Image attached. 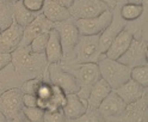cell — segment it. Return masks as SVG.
I'll return each mask as SVG.
<instances>
[{
    "mask_svg": "<svg viewBox=\"0 0 148 122\" xmlns=\"http://www.w3.org/2000/svg\"><path fill=\"white\" fill-rule=\"evenodd\" d=\"M13 66L17 76L31 79L36 77H42V74L47 71L48 62L44 54H35L30 50L29 47H18L11 53Z\"/></svg>",
    "mask_w": 148,
    "mask_h": 122,
    "instance_id": "obj_1",
    "label": "cell"
},
{
    "mask_svg": "<svg viewBox=\"0 0 148 122\" xmlns=\"http://www.w3.org/2000/svg\"><path fill=\"white\" fill-rule=\"evenodd\" d=\"M99 49V35L81 36L72 53L66 58V63L62 65H81L87 62H96L103 58ZM64 60V59H63Z\"/></svg>",
    "mask_w": 148,
    "mask_h": 122,
    "instance_id": "obj_2",
    "label": "cell"
},
{
    "mask_svg": "<svg viewBox=\"0 0 148 122\" xmlns=\"http://www.w3.org/2000/svg\"><path fill=\"white\" fill-rule=\"evenodd\" d=\"M62 66L67 71H69L75 78L79 86V91L77 95L87 101L92 86L95 85L98 79H100L98 65L96 62H87L81 65H62Z\"/></svg>",
    "mask_w": 148,
    "mask_h": 122,
    "instance_id": "obj_3",
    "label": "cell"
},
{
    "mask_svg": "<svg viewBox=\"0 0 148 122\" xmlns=\"http://www.w3.org/2000/svg\"><path fill=\"white\" fill-rule=\"evenodd\" d=\"M100 78L104 79L112 90L122 86L125 81L130 79L132 68L121 63L118 60L109 59L104 55L97 61Z\"/></svg>",
    "mask_w": 148,
    "mask_h": 122,
    "instance_id": "obj_4",
    "label": "cell"
},
{
    "mask_svg": "<svg viewBox=\"0 0 148 122\" xmlns=\"http://www.w3.org/2000/svg\"><path fill=\"white\" fill-rule=\"evenodd\" d=\"M47 73L49 77V81L53 85L58 86L64 95L69 93H78L79 86L74 76L64 68L61 62L59 63H48Z\"/></svg>",
    "mask_w": 148,
    "mask_h": 122,
    "instance_id": "obj_5",
    "label": "cell"
},
{
    "mask_svg": "<svg viewBox=\"0 0 148 122\" xmlns=\"http://www.w3.org/2000/svg\"><path fill=\"white\" fill-rule=\"evenodd\" d=\"M23 92L21 88H12L0 95V111L7 121H12L23 116Z\"/></svg>",
    "mask_w": 148,
    "mask_h": 122,
    "instance_id": "obj_6",
    "label": "cell"
},
{
    "mask_svg": "<svg viewBox=\"0 0 148 122\" xmlns=\"http://www.w3.org/2000/svg\"><path fill=\"white\" fill-rule=\"evenodd\" d=\"M106 10H111L110 6L100 0H74L68 12L71 18L75 21L97 17Z\"/></svg>",
    "mask_w": 148,
    "mask_h": 122,
    "instance_id": "obj_7",
    "label": "cell"
},
{
    "mask_svg": "<svg viewBox=\"0 0 148 122\" xmlns=\"http://www.w3.org/2000/svg\"><path fill=\"white\" fill-rule=\"evenodd\" d=\"M55 29L59 32V37H60V42H61V47H62V52H63V59H66L67 56L72 53V50L74 49V47L79 41V30L75 26L73 18H68V19L60 22V23H55ZM62 59V60H63Z\"/></svg>",
    "mask_w": 148,
    "mask_h": 122,
    "instance_id": "obj_8",
    "label": "cell"
},
{
    "mask_svg": "<svg viewBox=\"0 0 148 122\" xmlns=\"http://www.w3.org/2000/svg\"><path fill=\"white\" fill-rule=\"evenodd\" d=\"M125 107L127 104L112 90L103 99L97 109L106 122H119L122 115L124 114Z\"/></svg>",
    "mask_w": 148,
    "mask_h": 122,
    "instance_id": "obj_9",
    "label": "cell"
},
{
    "mask_svg": "<svg viewBox=\"0 0 148 122\" xmlns=\"http://www.w3.org/2000/svg\"><path fill=\"white\" fill-rule=\"evenodd\" d=\"M112 19V10H106L101 14L93 18H84V19H75V26L78 28L81 36H93L99 35L105 28L110 24Z\"/></svg>",
    "mask_w": 148,
    "mask_h": 122,
    "instance_id": "obj_10",
    "label": "cell"
},
{
    "mask_svg": "<svg viewBox=\"0 0 148 122\" xmlns=\"http://www.w3.org/2000/svg\"><path fill=\"white\" fill-rule=\"evenodd\" d=\"M127 23L128 22H125L123 18L119 16L118 5L116 4V6L112 8V19H111L110 24L99 34V49H100L101 54H105V52L108 50L111 42L124 29Z\"/></svg>",
    "mask_w": 148,
    "mask_h": 122,
    "instance_id": "obj_11",
    "label": "cell"
},
{
    "mask_svg": "<svg viewBox=\"0 0 148 122\" xmlns=\"http://www.w3.org/2000/svg\"><path fill=\"white\" fill-rule=\"evenodd\" d=\"M147 49H146V41L141 39H133L128 49L119 56L118 61L125 65L128 67H136L147 65Z\"/></svg>",
    "mask_w": 148,
    "mask_h": 122,
    "instance_id": "obj_12",
    "label": "cell"
},
{
    "mask_svg": "<svg viewBox=\"0 0 148 122\" xmlns=\"http://www.w3.org/2000/svg\"><path fill=\"white\" fill-rule=\"evenodd\" d=\"M23 29L16 21L8 25V28L1 30L0 32V53H12L21 44Z\"/></svg>",
    "mask_w": 148,
    "mask_h": 122,
    "instance_id": "obj_13",
    "label": "cell"
},
{
    "mask_svg": "<svg viewBox=\"0 0 148 122\" xmlns=\"http://www.w3.org/2000/svg\"><path fill=\"white\" fill-rule=\"evenodd\" d=\"M54 26H55V23H51L42 13H38L31 23L24 26L19 47H27L37 35H40L42 32H47L50 29H53Z\"/></svg>",
    "mask_w": 148,
    "mask_h": 122,
    "instance_id": "obj_14",
    "label": "cell"
},
{
    "mask_svg": "<svg viewBox=\"0 0 148 122\" xmlns=\"http://www.w3.org/2000/svg\"><path fill=\"white\" fill-rule=\"evenodd\" d=\"M119 122H147V93L137 101L127 104Z\"/></svg>",
    "mask_w": 148,
    "mask_h": 122,
    "instance_id": "obj_15",
    "label": "cell"
},
{
    "mask_svg": "<svg viewBox=\"0 0 148 122\" xmlns=\"http://www.w3.org/2000/svg\"><path fill=\"white\" fill-rule=\"evenodd\" d=\"M133 39H134L133 32L125 26L124 29L115 37L114 41L111 42L108 50L105 52V56L109 59H112V60H118L119 56H121L128 49V47L130 45Z\"/></svg>",
    "mask_w": 148,
    "mask_h": 122,
    "instance_id": "obj_16",
    "label": "cell"
},
{
    "mask_svg": "<svg viewBox=\"0 0 148 122\" xmlns=\"http://www.w3.org/2000/svg\"><path fill=\"white\" fill-rule=\"evenodd\" d=\"M88 105L86 99L79 97L77 93H69L66 95V102L62 107V111L67 120H74L85 114Z\"/></svg>",
    "mask_w": 148,
    "mask_h": 122,
    "instance_id": "obj_17",
    "label": "cell"
},
{
    "mask_svg": "<svg viewBox=\"0 0 148 122\" xmlns=\"http://www.w3.org/2000/svg\"><path fill=\"white\" fill-rule=\"evenodd\" d=\"M114 91L121 97V99L125 104H130V103L137 101L138 98H141L145 93H147V88H143L133 79H129L122 86L117 88Z\"/></svg>",
    "mask_w": 148,
    "mask_h": 122,
    "instance_id": "obj_18",
    "label": "cell"
},
{
    "mask_svg": "<svg viewBox=\"0 0 148 122\" xmlns=\"http://www.w3.org/2000/svg\"><path fill=\"white\" fill-rule=\"evenodd\" d=\"M44 56L47 59L48 63H59L63 59V52H62L59 32L55 28L49 30V36H48L47 47H45V50H44Z\"/></svg>",
    "mask_w": 148,
    "mask_h": 122,
    "instance_id": "obj_19",
    "label": "cell"
},
{
    "mask_svg": "<svg viewBox=\"0 0 148 122\" xmlns=\"http://www.w3.org/2000/svg\"><path fill=\"white\" fill-rule=\"evenodd\" d=\"M41 13L51 23H60L71 17L68 8L56 4L53 0H44Z\"/></svg>",
    "mask_w": 148,
    "mask_h": 122,
    "instance_id": "obj_20",
    "label": "cell"
},
{
    "mask_svg": "<svg viewBox=\"0 0 148 122\" xmlns=\"http://www.w3.org/2000/svg\"><path fill=\"white\" fill-rule=\"evenodd\" d=\"M111 91H112V89H111V86L104 79H101V78L98 79L95 85L92 86V89L88 93V97H87L88 108L97 109L100 103L103 102V99L109 95Z\"/></svg>",
    "mask_w": 148,
    "mask_h": 122,
    "instance_id": "obj_21",
    "label": "cell"
},
{
    "mask_svg": "<svg viewBox=\"0 0 148 122\" xmlns=\"http://www.w3.org/2000/svg\"><path fill=\"white\" fill-rule=\"evenodd\" d=\"M38 13L31 12L30 10L23 5L22 0H18L16 3H12V16H13V21H16L21 26H26L29 23H31L36 16Z\"/></svg>",
    "mask_w": 148,
    "mask_h": 122,
    "instance_id": "obj_22",
    "label": "cell"
},
{
    "mask_svg": "<svg viewBox=\"0 0 148 122\" xmlns=\"http://www.w3.org/2000/svg\"><path fill=\"white\" fill-rule=\"evenodd\" d=\"M117 5H118L119 16H121L125 22L137 21L145 11L143 5H136V4H129V3H125L123 5H119L117 3Z\"/></svg>",
    "mask_w": 148,
    "mask_h": 122,
    "instance_id": "obj_23",
    "label": "cell"
},
{
    "mask_svg": "<svg viewBox=\"0 0 148 122\" xmlns=\"http://www.w3.org/2000/svg\"><path fill=\"white\" fill-rule=\"evenodd\" d=\"M12 21V3H10L8 0H0V28L1 30L8 28Z\"/></svg>",
    "mask_w": 148,
    "mask_h": 122,
    "instance_id": "obj_24",
    "label": "cell"
},
{
    "mask_svg": "<svg viewBox=\"0 0 148 122\" xmlns=\"http://www.w3.org/2000/svg\"><path fill=\"white\" fill-rule=\"evenodd\" d=\"M130 79L140 84L143 88L148 86V66L142 65V66L133 67L130 71Z\"/></svg>",
    "mask_w": 148,
    "mask_h": 122,
    "instance_id": "obj_25",
    "label": "cell"
},
{
    "mask_svg": "<svg viewBox=\"0 0 148 122\" xmlns=\"http://www.w3.org/2000/svg\"><path fill=\"white\" fill-rule=\"evenodd\" d=\"M48 36H49V31L37 35L27 47H29L30 50L35 54H44L47 42H48Z\"/></svg>",
    "mask_w": 148,
    "mask_h": 122,
    "instance_id": "obj_26",
    "label": "cell"
},
{
    "mask_svg": "<svg viewBox=\"0 0 148 122\" xmlns=\"http://www.w3.org/2000/svg\"><path fill=\"white\" fill-rule=\"evenodd\" d=\"M67 122H106V121L99 114L98 109L87 108L85 114H82L81 116L74 120H67Z\"/></svg>",
    "mask_w": 148,
    "mask_h": 122,
    "instance_id": "obj_27",
    "label": "cell"
},
{
    "mask_svg": "<svg viewBox=\"0 0 148 122\" xmlns=\"http://www.w3.org/2000/svg\"><path fill=\"white\" fill-rule=\"evenodd\" d=\"M23 115L27 122H43L44 110L40 107H31V108H23Z\"/></svg>",
    "mask_w": 148,
    "mask_h": 122,
    "instance_id": "obj_28",
    "label": "cell"
},
{
    "mask_svg": "<svg viewBox=\"0 0 148 122\" xmlns=\"http://www.w3.org/2000/svg\"><path fill=\"white\" fill-rule=\"evenodd\" d=\"M44 78L43 77H36V78H31V79H26L22 83L21 85V90L23 93H30V95H36V91L38 89L40 84L42 83Z\"/></svg>",
    "mask_w": 148,
    "mask_h": 122,
    "instance_id": "obj_29",
    "label": "cell"
},
{
    "mask_svg": "<svg viewBox=\"0 0 148 122\" xmlns=\"http://www.w3.org/2000/svg\"><path fill=\"white\" fill-rule=\"evenodd\" d=\"M43 122H67L62 109H47L44 110Z\"/></svg>",
    "mask_w": 148,
    "mask_h": 122,
    "instance_id": "obj_30",
    "label": "cell"
},
{
    "mask_svg": "<svg viewBox=\"0 0 148 122\" xmlns=\"http://www.w3.org/2000/svg\"><path fill=\"white\" fill-rule=\"evenodd\" d=\"M22 3L27 10H30L31 12L41 13L44 0H22Z\"/></svg>",
    "mask_w": 148,
    "mask_h": 122,
    "instance_id": "obj_31",
    "label": "cell"
},
{
    "mask_svg": "<svg viewBox=\"0 0 148 122\" xmlns=\"http://www.w3.org/2000/svg\"><path fill=\"white\" fill-rule=\"evenodd\" d=\"M22 102H23V105L26 107V108L37 107V96L36 95H30V93H23Z\"/></svg>",
    "mask_w": 148,
    "mask_h": 122,
    "instance_id": "obj_32",
    "label": "cell"
},
{
    "mask_svg": "<svg viewBox=\"0 0 148 122\" xmlns=\"http://www.w3.org/2000/svg\"><path fill=\"white\" fill-rule=\"evenodd\" d=\"M11 61H12L11 53H0V71L10 66Z\"/></svg>",
    "mask_w": 148,
    "mask_h": 122,
    "instance_id": "obj_33",
    "label": "cell"
},
{
    "mask_svg": "<svg viewBox=\"0 0 148 122\" xmlns=\"http://www.w3.org/2000/svg\"><path fill=\"white\" fill-rule=\"evenodd\" d=\"M53 1H55L56 4H59V5L63 6V7H66V8H69L74 0H53Z\"/></svg>",
    "mask_w": 148,
    "mask_h": 122,
    "instance_id": "obj_34",
    "label": "cell"
},
{
    "mask_svg": "<svg viewBox=\"0 0 148 122\" xmlns=\"http://www.w3.org/2000/svg\"><path fill=\"white\" fill-rule=\"evenodd\" d=\"M100 1H103V3L108 4V5L110 6L111 10H112V8L116 6V4H117V0H100Z\"/></svg>",
    "mask_w": 148,
    "mask_h": 122,
    "instance_id": "obj_35",
    "label": "cell"
},
{
    "mask_svg": "<svg viewBox=\"0 0 148 122\" xmlns=\"http://www.w3.org/2000/svg\"><path fill=\"white\" fill-rule=\"evenodd\" d=\"M125 3H129V4H136V5H143L145 0H125Z\"/></svg>",
    "mask_w": 148,
    "mask_h": 122,
    "instance_id": "obj_36",
    "label": "cell"
},
{
    "mask_svg": "<svg viewBox=\"0 0 148 122\" xmlns=\"http://www.w3.org/2000/svg\"><path fill=\"white\" fill-rule=\"evenodd\" d=\"M7 122H27V121H26V119H25L24 115H23V116L19 117V119H16V120H12V121H7Z\"/></svg>",
    "mask_w": 148,
    "mask_h": 122,
    "instance_id": "obj_37",
    "label": "cell"
},
{
    "mask_svg": "<svg viewBox=\"0 0 148 122\" xmlns=\"http://www.w3.org/2000/svg\"><path fill=\"white\" fill-rule=\"evenodd\" d=\"M0 122H7V120H6V117L1 114V111H0Z\"/></svg>",
    "mask_w": 148,
    "mask_h": 122,
    "instance_id": "obj_38",
    "label": "cell"
},
{
    "mask_svg": "<svg viewBox=\"0 0 148 122\" xmlns=\"http://www.w3.org/2000/svg\"><path fill=\"white\" fill-rule=\"evenodd\" d=\"M10 3H16V1H18V0H8Z\"/></svg>",
    "mask_w": 148,
    "mask_h": 122,
    "instance_id": "obj_39",
    "label": "cell"
},
{
    "mask_svg": "<svg viewBox=\"0 0 148 122\" xmlns=\"http://www.w3.org/2000/svg\"><path fill=\"white\" fill-rule=\"evenodd\" d=\"M0 32H1V28H0Z\"/></svg>",
    "mask_w": 148,
    "mask_h": 122,
    "instance_id": "obj_40",
    "label": "cell"
}]
</instances>
